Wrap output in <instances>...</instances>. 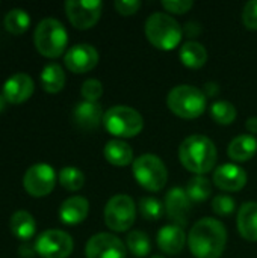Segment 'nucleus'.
<instances>
[{"label":"nucleus","mask_w":257,"mask_h":258,"mask_svg":"<svg viewBox=\"0 0 257 258\" xmlns=\"http://www.w3.org/2000/svg\"><path fill=\"white\" fill-rule=\"evenodd\" d=\"M227 243L226 227L214 218L195 222L188 236L189 251L195 258H220Z\"/></svg>","instance_id":"nucleus-1"},{"label":"nucleus","mask_w":257,"mask_h":258,"mask_svg":"<svg viewBox=\"0 0 257 258\" xmlns=\"http://www.w3.org/2000/svg\"><path fill=\"white\" fill-rule=\"evenodd\" d=\"M217 156L215 144L203 135L188 136L179 148L180 163L195 175L211 172L217 165Z\"/></svg>","instance_id":"nucleus-2"},{"label":"nucleus","mask_w":257,"mask_h":258,"mask_svg":"<svg viewBox=\"0 0 257 258\" xmlns=\"http://www.w3.org/2000/svg\"><path fill=\"white\" fill-rule=\"evenodd\" d=\"M145 36L153 47L168 51L180 44L183 29L170 14L155 12L145 21Z\"/></svg>","instance_id":"nucleus-3"},{"label":"nucleus","mask_w":257,"mask_h":258,"mask_svg":"<svg viewBox=\"0 0 257 258\" xmlns=\"http://www.w3.org/2000/svg\"><path fill=\"white\" fill-rule=\"evenodd\" d=\"M206 101L208 97L204 92L191 85H179L173 88L167 98L168 109L183 119H195L201 116L206 110Z\"/></svg>","instance_id":"nucleus-4"},{"label":"nucleus","mask_w":257,"mask_h":258,"mask_svg":"<svg viewBox=\"0 0 257 258\" xmlns=\"http://www.w3.org/2000/svg\"><path fill=\"white\" fill-rule=\"evenodd\" d=\"M36 50L45 57L61 56L68 44V33L65 26L56 18H44L36 24L33 33Z\"/></svg>","instance_id":"nucleus-5"},{"label":"nucleus","mask_w":257,"mask_h":258,"mask_svg":"<svg viewBox=\"0 0 257 258\" xmlns=\"http://www.w3.org/2000/svg\"><path fill=\"white\" fill-rule=\"evenodd\" d=\"M105 128L117 138H135L144 128V119L141 113L129 106H114L105 112Z\"/></svg>","instance_id":"nucleus-6"},{"label":"nucleus","mask_w":257,"mask_h":258,"mask_svg":"<svg viewBox=\"0 0 257 258\" xmlns=\"http://www.w3.org/2000/svg\"><path fill=\"white\" fill-rule=\"evenodd\" d=\"M133 177L150 192H159L168 181L165 163L155 154H142L133 160Z\"/></svg>","instance_id":"nucleus-7"},{"label":"nucleus","mask_w":257,"mask_h":258,"mask_svg":"<svg viewBox=\"0 0 257 258\" xmlns=\"http://www.w3.org/2000/svg\"><path fill=\"white\" fill-rule=\"evenodd\" d=\"M136 218L135 203L129 195L112 197L105 207V222L109 230L123 233L132 228Z\"/></svg>","instance_id":"nucleus-8"},{"label":"nucleus","mask_w":257,"mask_h":258,"mask_svg":"<svg viewBox=\"0 0 257 258\" xmlns=\"http://www.w3.org/2000/svg\"><path fill=\"white\" fill-rule=\"evenodd\" d=\"M73 248V237L62 230H47L35 242V252L41 258H68Z\"/></svg>","instance_id":"nucleus-9"},{"label":"nucleus","mask_w":257,"mask_h":258,"mask_svg":"<svg viewBox=\"0 0 257 258\" xmlns=\"http://www.w3.org/2000/svg\"><path fill=\"white\" fill-rule=\"evenodd\" d=\"M103 3L100 0H68L65 2V14L70 23L80 30L91 29L101 17Z\"/></svg>","instance_id":"nucleus-10"},{"label":"nucleus","mask_w":257,"mask_h":258,"mask_svg":"<svg viewBox=\"0 0 257 258\" xmlns=\"http://www.w3.org/2000/svg\"><path fill=\"white\" fill-rule=\"evenodd\" d=\"M55 184H56V172L47 163L32 165L23 177V186L26 192L35 198L47 197L55 189Z\"/></svg>","instance_id":"nucleus-11"},{"label":"nucleus","mask_w":257,"mask_h":258,"mask_svg":"<svg viewBox=\"0 0 257 258\" xmlns=\"http://www.w3.org/2000/svg\"><path fill=\"white\" fill-rule=\"evenodd\" d=\"M85 255L86 258H126V246L117 236L98 233L86 242Z\"/></svg>","instance_id":"nucleus-12"},{"label":"nucleus","mask_w":257,"mask_h":258,"mask_svg":"<svg viewBox=\"0 0 257 258\" xmlns=\"http://www.w3.org/2000/svg\"><path fill=\"white\" fill-rule=\"evenodd\" d=\"M65 67L74 74H83L98 63V51L91 44H76L64 56Z\"/></svg>","instance_id":"nucleus-13"},{"label":"nucleus","mask_w":257,"mask_h":258,"mask_svg":"<svg viewBox=\"0 0 257 258\" xmlns=\"http://www.w3.org/2000/svg\"><path fill=\"white\" fill-rule=\"evenodd\" d=\"M191 200L182 187H173L165 197V213L179 227H185L191 213Z\"/></svg>","instance_id":"nucleus-14"},{"label":"nucleus","mask_w":257,"mask_h":258,"mask_svg":"<svg viewBox=\"0 0 257 258\" xmlns=\"http://www.w3.org/2000/svg\"><path fill=\"white\" fill-rule=\"evenodd\" d=\"M33 89H35V83L29 74L15 73L5 82L2 94L8 103L18 104L29 100L33 94Z\"/></svg>","instance_id":"nucleus-15"},{"label":"nucleus","mask_w":257,"mask_h":258,"mask_svg":"<svg viewBox=\"0 0 257 258\" xmlns=\"http://www.w3.org/2000/svg\"><path fill=\"white\" fill-rule=\"evenodd\" d=\"M214 183L226 192H239L247 184V172L233 163H226L214 172Z\"/></svg>","instance_id":"nucleus-16"},{"label":"nucleus","mask_w":257,"mask_h":258,"mask_svg":"<svg viewBox=\"0 0 257 258\" xmlns=\"http://www.w3.org/2000/svg\"><path fill=\"white\" fill-rule=\"evenodd\" d=\"M159 249L168 255H177L182 252L186 243V234L179 225H165L156 236Z\"/></svg>","instance_id":"nucleus-17"},{"label":"nucleus","mask_w":257,"mask_h":258,"mask_svg":"<svg viewBox=\"0 0 257 258\" xmlns=\"http://www.w3.org/2000/svg\"><path fill=\"white\" fill-rule=\"evenodd\" d=\"M103 110L98 103H91V101H82L74 107L73 118L74 122L82 128V130H95L101 122H103Z\"/></svg>","instance_id":"nucleus-18"},{"label":"nucleus","mask_w":257,"mask_h":258,"mask_svg":"<svg viewBox=\"0 0 257 258\" xmlns=\"http://www.w3.org/2000/svg\"><path fill=\"white\" fill-rule=\"evenodd\" d=\"M89 212V203L83 197H70L59 207V219L67 225L83 222Z\"/></svg>","instance_id":"nucleus-19"},{"label":"nucleus","mask_w":257,"mask_h":258,"mask_svg":"<svg viewBox=\"0 0 257 258\" xmlns=\"http://www.w3.org/2000/svg\"><path fill=\"white\" fill-rule=\"evenodd\" d=\"M238 231L239 234L248 240L257 242V203H245L238 212Z\"/></svg>","instance_id":"nucleus-20"},{"label":"nucleus","mask_w":257,"mask_h":258,"mask_svg":"<svg viewBox=\"0 0 257 258\" xmlns=\"http://www.w3.org/2000/svg\"><path fill=\"white\" fill-rule=\"evenodd\" d=\"M105 159L114 166H127L133 162V150L123 139H112L105 145Z\"/></svg>","instance_id":"nucleus-21"},{"label":"nucleus","mask_w":257,"mask_h":258,"mask_svg":"<svg viewBox=\"0 0 257 258\" xmlns=\"http://www.w3.org/2000/svg\"><path fill=\"white\" fill-rule=\"evenodd\" d=\"M257 153V139L251 135H241L235 138L227 148V154L235 162H247Z\"/></svg>","instance_id":"nucleus-22"},{"label":"nucleus","mask_w":257,"mask_h":258,"mask_svg":"<svg viewBox=\"0 0 257 258\" xmlns=\"http://www.w3.org/2000/svg\"><path fill=\"white\" fill-rule=\"evenodd\" d=\"M179 56H180V62L192 70H198L204 67V63L208 62V50L204 48L203 44L197 41H186L180 47Z\"/></svg>","instance_id":"nucleus-23"},{"label":"nucleus","mask_w":257,"mask_h":258,"mask_svg":"<svg viewBox=\"0 0 257 258\" xmlns=\"http://www.w3.org/2000/svg\"><path fill=\"white\" fill-rule=\"evenodd\" d=\"M9 227H11V231L12 234L17 237V239H21V240H29L33 234H35V230H36V222L33 219V216L26 212V210H18L15 212L11 219H9Z\"/></svg>","instance_id":"nucleus-24"},{"label":"nucleus","mask_w":257,"mask_h":258,"mask_svg":"<svg viewBox=\"0 0 257 258\" xmlns=\"http://www.w3.org/2000/svg\"><path fill=\"white\" fill-rule=\"evenodd\" d=\"M65 85V73L59 63H47L41 71V86L48 94L59 92Z\"/></svg>","instance_id":"nucleus-25"},{"label":"nucleus","mask_w":257,"mask_h":258,"mask_svg":"<svg viewBox=\"0 0 257 258\" xmlns=\"http://www.w3.org/2000/svg\"><path fill=\"white\" fill-rule=\"evenodd\" d=\"M3 24L5 29L12 33V35H20L23 32H26L30 26V15L27 11L21 9V8H14L9 12H6L5 18H3Z\"/></svg>","instance_id":"nucleus-26"},{"label":"nucleus","mask_w":257,"mask_h":258,"mask_svg":"<svg viewBox=\"0 0 257 258\" xmlns=\"http://www.w3.org/2000/svg\"><path fill=\"white\" fill-rule=\"evenodd\" d=\"M186 194L192 203H203L212 194V183L204 175H195L188 181Z\"/></svg>","instance_id":"nucleus-27"},{"label":"nucleus","mask_w":257,"mask_h":258,"mask_svg":"<svg viewBox=\"0 0 257 258\" xmlns=\"http://www.w3.org/2000/svg\"><path fill=\"white\" fill-rule=\"evenodd\" d=\"M126 245L135 257H147L151 251V243H150L148 236L139 230H133L127 234Z\"/></svg>","instance_id":"nucleus-28"},{"label":"nucleus","mask_w":257,"mask_h":258,"mask_svg":"<svg viewBox=\"0 0 257 258\" xmlns=\"http://www.w3.org/2000/svg\"><path fill=\"white\" fill-rule=\"evenodd\" d=\"M59 183L62 184V187H65L70 192H76L80 190L85 184V175L79 168L74 166H65L59 171Z\"/></svg>","instance_id":"nucleus-29"},{"label":"nucleus","mask_w":257,"mask_h":258,"mask_svg":"<svg viewBox=\"0 0 257 258\" xmlns=\"http://www.w3.org/2000/svg\"><path fill=\"white\" fill-rule=\"evenodd\" d=\"M236 107L229 101H215L211 107V116L221 125H229L236 119Z\"/></svg>","instance_id":"nucleus-30"},{"label":"nucleus","mask_w":257,"mask_h":258,"mask_svg":"<svg viewBox=\"0 0 257 258\" xmlns=\"http://www.w3.org/2000/svg\"><path fill=\"white\" fill-rule=\"evenodd\" d=\"M139 212L142 215L144 219H148V221H158L164 216L165 213V206L156 200V198H151V197H144L141 198L139 201Z\"/></svg>","instance_id":"nucleus-31"},{"label":"nucleus","mask_w":257,"mask_h":258,"mask_svg":"<svg viewBox=\"0 0 257 258\" xmlns=\"http://www.w3.org/2000/svg\"><path fill=\"white\" fill-rule=\"evenodd\" d=\"M80 92H82V97L85 101L97 103L100 100V97L103 95V85L97 79H88L83 82Z\"/></svg>","instance_id":"nucleus-32"},{"label":"nucleus","mask_w":257,"mask_h":258,"mask_svg":"<svg viewBox=\"0 0 257 258\" xmlns=\"http://www.w3.org/2000/svg\"><path fill=\"white\" fill-rule=\"evenodd\" d=\"M236 209V203L232 197L227 195H217L212 200V210L218 216H230Z\"/></svg>","instance_id":"nucleus-33"},{"label":"nucleus","mask_w":257,"mask_h":258,"mask_svg":"<svg viewBox=\"0 0 257 258\" xmlns=\"http://www.w3.org/2000/svg\"><path fill=\"white\" fill-rule=\"evenodd\" d=\"M242 23L247 29L257 30V0H250L242 9Z\"/></svg>","instance_id":"nucleus-34"},{"label":"nucleus","mask_w":257,"mask_h":258,"mask_svg":"<svg viewBox=\"0 0 257 258\" xmlns=\"http://www.w3.org/2000/svg\"><path fill=\"white\" fill-rule=\"evenodd\" d=\"M162 6L167 12L182 15V14H186L194 6V2H191V0H164Z\"/></svg>","instance_id":"nucleus-35"},{"label":"nucleus","mask_w":257,"mask_h":258,"mask_svg":"<svg viewBox=\"0 0 257 258\" xmlns=\"http://www.w3.org/2000/svg\"><path fill=\"white\" fill-rule=\"evenodd\" d=\"M141 2L139 0H117L115 2V9L120 15H133L139 11Z\"/></svg>","instance_id":"nucleus-36"},{"label":"nucleus","mask_w":257,"mask_h":258,"mask_svg":"<svg viewBox=\"0 0 257 258\" xmlns=\"http://www.w3.org/2000/svg\"><path fill=\"white\" fill-rule=\"evenodd\" d=\"M200 32H201V27H200L198 23H192V21H191V23H188V24L183 27V33H186L189 38L200 35Z\"/></svg>","instance_id":"nucleus-37"},{"label":"nucleus","mask_w":257,"mask_h":258,"mask_svg":"<svg viewBox=\"0 0 257 258\" xmlns=\"http://www.w3.org/2000/svg\"><path fill=\"white\" fill-rule=\"evenodd\" d=\"M247 130L251 133V136H253V135H256L257 133V118L256 116H253V118H248V121H247Z\"/></svg>","instance_id":"nucleus-38"},{"label":"nucleus","mask_w":257,"mask_h":258,"mask_svg":"<svg viewBox=\"0 0 257 258\" xmlns=\"http://www.w3.org/2000/svg\"><path fill=\"white\" fill-rule=\"evenodd\" d=\"M204 88H206V92H204V95H206V97H208V95H209V97H212V95H215V94L220 91V88L217 86V83H206V86H204Z\"/></svg>","instance_id":"nucleus-39"},{"label":"nucleus","mask_w":257,"mask_h":258,"mask_svg":"<svg viewBox=\"0 0 257 258\" xmlns=\"http://www.w3.org/2000/svg\"><path fill=\"white\" fill-rule=\"evenodd\" d=\"M6 98L3 97V94H0V112H3V109H5V106H6Z\"/></svg>","instance_id":"nucleus-40"},{"label":"nucleus","mask_w":257,"mask_h":258,"mask_svg":"<svg viewBox=\"0 0 257 258\" xmlns=\"http://www.w3.org/2000/svg\"><path fill=\"white\" fill-rule=\"evenodd\" d=\"M150 258H165L164 255H161V254H158V255H151Z\"/></svg>","instance_id":"nucleus-41"}]
</instances>
